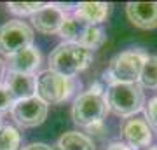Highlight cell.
<instances>
[{
    "label": "cell",
    "mask_w": 157,
    "mask_h": 150,
    "mask_svg": "<svg viewBox=\"0 0 157 150\" xmlns=\"http://www.w3.org/2000/svg\"><path fill=\"white\" fill-rule=\"evenodd\" d=\"M91 61H93V51L80 44L63 42L56 45V49L49 54V70L65 77H73L78 72L86 70Z\"/></svg>",
    "instance_id": "cell-1"
},
{
    "label": "cell",
    "mask_w": 157,
    "mask_h": 150,
    "mask_svg": "<svg viewBox=\"0 0 157 150\" xmlns=\"http://www.w3.org/2000/svg\"><path fill=\"white\" fill-rule=\"evenodd\" d=\"M148 54L143 49H133L119 52L110 60L108 70L103 73V80L110 86L113 84H135L140 79L143 61Z\"/></svg>",
    "instance_id": "cell-2"
},
{
    "label": "cell",
    "mask_w": 157,
    "mask_h": 150,
    "mask_svg": "<svg viewBox=\"0 0 157 150\" xmlns=\"http://www.w3.org/2000/svg\"><path fill=\"white\" fill-rule=\"evenodd\" d=\"M73 77H65L52 70H44L37 77V96L45 105H59L67 101L75 91Z\"/></svg>",
    "instance_id": "cell-3"
},
{
    "label": "cell",
    "mask_w": 157,
    "mask_h": 150,
    "mask_svg": "<svg viewBox=\"0 0 157 150\" xmlns=\"http://www.w3.org/2000/svg\"><path fill=\"white\" fill-rule=\"evenodd\" d=\"M108 108L117 117H131L143 106V91L138 82L113 84L108 89Z\"/></svg>",
    "instance_id": "cell-4"
},
{
    "label": "cell",
    "mask_w": 157,
    "mask_h": 150,
    "mask_svg": "<svg viewBox=\"0 0 157 150\" xmlns=\"http://www.w3.org/2000/svg\"><path fill=\"white\" fill-rule=\"evenodd\" d=\"M108 110L107 100L103 96L84 93L73 101L72 106V119L78 126L89 128L96 122H103V117Z\"/></svg>",
    "instance_id": "cell-5"
},
{
    "label": "cell",
    "mask_w": 157,
    "mask_h": 150,
    "mask_svg": "<svg viewBox=\"0 0 157 150\" xmlns=\"http://www.w3.org/2000/svg\"><path fill=\"white\" fill-rule=\"evenodd\" d=\"M33 42V30L19 19H11L0 26V52L11 56Z\"/></svg>",
    "instance_id": "cell-6"
},
{
    "label": "cell",
    "mask_w": 157,
    "mask_h": 150,
    "mask_svg": "<svg viewBox=\"0 0 157 150\" xmlns=\"http://www.w3.org/2000/svg\"><path fill=\"white\" fill-rule=\"evenodd\" d=\"M12 119L23 128H35L45 121L47 117V105L39 96H32L26 100H19L12 106Z\"/></svg>",
    "instance_id": "cell-7"
},
{
    "label": "cell",
    "mask_w": 157,
    "mask_h": 150,
    "mask_svg": "<svg viewBox=\"0 0 157 150\" xmlns=\"http://www.w3.org/2000/svg\"><path fill=\"white\" fill-rule=\"evenodd\" d=\"M126 14L136 28H157V2H129L126 6Z\"/></svg>",
    "instance_id": "cell-8"
},
{
    "label": "cell",
    "mask_w": 157,
    "mask_h": 150,
    "mask_svg": "<svg viewBox=\"0 0 157 150\" xmlns=\"http://www.w3.org/2000/svg\"><path fill=\"white\" fill-rule=\"evenodd\" d=\"M65 17H67L65 12L59 11L54 4H45L39 12H35L32 16V23L40 33L51 35V33H59V28H61Z\"/></svg>",
    "instance_id": "cell-9"
},
{
    "label": "cell",
    "mask_w": 157,
    "mask_h": 150,
    "mask_svg": "<svg viewBox=\"0 0 157 150\" xmlns=\"http://www.w3.org/2000/svg\"><path fill=\"white\" fill-rule=\"evenodd\" d=\"M6 67L9 72L33 75V72L40 67V51L37 47H33V45L17 51L14 54L7 56Z\"/></svg>",
    "instance_id": "cell-10"
},
{
    "label": "cell",
    "mask_w": 157,
    "mask_h": 150,
    "mask_svg": "<svg viewBox=\"0 0 157 150\" xmlns=\"http://www.w3.org/2000/svg\"><path fill=\"white\" fill-rule=\"evenodd\" d=\"M4 86L9 89V93L12 94L14 101L37 96V77H35V75L7 72L6 84H4Z\"/></svg>",
    "instance_id": "cell-11"
},
{
    "label": "cell",
    "mask_w": 157,
    "mask_h": 150,
    "mask_svg": "<svg viewBox=\"0 0 157 150\" xmlns=\"http://www.w3.org/2000/svg\"><path fill=\"white\" fill-rule=\"evenodd\" d=\"M122 136L133 148H145L152 141V129L143 119H128L122 124Z\"/></svg>",
    "instance_id": "cell-12"
},
{
    "label": "cell",
    "mask_w": 157,
    "mask_h": 150,
    "mask_svg": "<svg viewBox=\"0 0 157 150\" xmlns=\"http://www.w3.org/2000/svg\"><path fill=\"white\" fill-rule=\"evenodd\" d=\"M110 6L103 2H82L75 7V14L78 19L86 21L87 25H100L108 17Z\"/></svg>",
    "instance_id": "cell-13"
},
{
    "label": "cell",
    "mask_w": 157,
    "mask_h": 150,
    "mask_svg": "<svg viewBox=\"0 0 157 150\" xmlns=\"http://www.w3.org/2000/svg\"><path fill=\"white\" fill-rule=\"evenodd\" d=\"M89 26L86 21L78 19L77 16H67L65 21H63L61 28H59V35L67 42H72V44H80V40L84 37L86 28Z\"/></svg>",
    "instance_id": "cell-14"
},
{
    "label": "cell",
    "mask_w": 157,
    "mask_h": 150,
    "mask_svg": "<svg viewBox=\"0 0 157 150\" xmlns=\"http://www.w3.org/2000/svg\"><path fill=\"white\" fill-rule=\"evenodd\" d=\"M58 150H94V143L89 136L78 131H68L59 138Z\"/></svg>",
    "instance_id": "cell-15"
},
{
    "label": "cell",
    "mask_w": 157,
    "mask_h": 150,
    "mask_svg": "<svg viewBox=\"0 0 157 150\" xmlns=\"http://www.w3.org/2000/svg\"><path fill=\"white\" fill-rule=\"evenodd\" d=\"M138 80L143 87H157V56H148L143 61V68Z\"/></svg>",
    "instance_id": "cell-16"
},
{
    "label": "cell",
    "mask_w": 157,
    "mask_h": 150,
    "mask_svg": "<svg viewBox=\"0 0 157 150\" xmlns=\"http://www.w3.org/2000/svg\"><path fill=\"white\" fill-rule=\"evenodd\" d=\"M105 39H107V35H105V32L98 25H89V26L86 28L84 37L80 40V45H84L89 51H93V49H98V47H101V45L105 44Z\"/></svg>",
    "instance_id": "cell-17"
},
{
    "label": "cell",
    "mask_w": 157,
    "mask_h": 150,
    "mask_svg": "<svg viewBox=\"0 0 157 150\" xmlns=\"http://www.w3.org/2000/svg\"><path fill=\"white\" fill-rule=\"evenodd\" d=\"M21 134L14 126H4L0 129V150H17Z\"/></svg>",
    "instance_id": "cell-18"
},
{
    "label": "cell",
    "mask_w": 157,
    "mask_h": 150,
    "mask_svg": "<svg viewBox=\"0 0 157 150\" xmlns=\"http://www.w3.org/2000/svg\"><path fill=\"white\" fill-rule=\"evenodd\" d=\"M44 6L45 4H40V2H11V4H7V9L19 16H33Z\"/></svg>",
    "instance_id": "cell-19"
},
{
    "label": "cell",
    "mask_w": 157,
    "mask_h": 150,
    "mask_svg": "<svg viewBox=\"0 0 157 150\" xmlns=\"http://www.w3.org/2000/svg\"><path fill=\"white\" fill-rule=\"evenodd\" d=\"M14 103H16V101H14L12 94L9 93V89L0 84V113H6V112L12 110Z\"/></svg>",
    "instance_id": "cell-20"
},
{
    "label": "cell",
    "mask_w": 157,
    "mask_h": 150,
    "mask_svg": "<svg viewBox=\"0 0 157 150\" xmlns=\"http://www.w3.org/2000/svg\"><path fill=\"white\" fill-rule=\"evenodd\" d=\"M145 119H147V124L148 126L157 129V98H152L148 101V105L145 108Z\"/></svg>",
    "instance_id": "cell-21"
},
{
    "label": "cell",
    "mask_w": 157,
    "mask_h": 150,
    "mask_svg": "<svg viewBox=\"0 0 157 150\" xmlns=\"http://www.w3.org/2000/svg\"><path fill=\"white\" fill-rule=\"evenodd\" d=\"M103 91H105V87H103V84L94 82V84H91V87H89V91H87V93H93V94L103 96Z\"/></svg>",
    "instance_id": "cell-22"
},
{
    "label": "cell",
    "mask_w": 157,
    "mask_h": 150,
    "mask_svg": "<svg viewBox=\"0 0 157 150\" xmlns=\"http://www.w3.org/2000/svg\"><path fill=\"white\" fill-rule=\"evenodd\" d=\"M23 150H51V147L45 143H30L26 147H23Z\"/></svg>",
    "instance_id": "cell-23"
},
{
    "label": "cell",
    "mask_w": 157,
    "mask_h": 150,
    "mask_svg": "<svg viewBox=\"0 0 157 150\" xmlns=\"http://www.w3.org/2000/svg\"><path fill=\"white\" fill-rule=\"evenodd\" d=\"M87 131H89L91 134H101L105 131V126H103V122H96V124H93V126H89Z\"/></svg>",
    "instance_id": "cell-24"
},
{
    "label": "cell",
    "mask_w": 157,
    "mask_h": 150,
    "mask_svg": "<svg viewBox=\"0 0 157 150\" xmlns=\"http://www.w3.org/2000/svg\"><path fill=\"white\" fill-rule=\"evenodd\" d=\"M107 150H133L131 147H128L126 143H121V141H115V143H110Z\"/></svg>",
    "instance_id": "cell-25"
},
{
    "label": "cell",
    "mask_w": 157,
    "mask_h": 150,
    "mask_svg": "<svg viewBox=\"0 0 157 150\" xmlns=\"http://www.w3.org/2000/svg\"><path fill=\"white\" fill-rule=\"evenodd\" d=\"M4 68H6V63L0 60V79H2V75H4Z\"/></svg>",
    "instance_id": "cell-26"
},
{
    "label": "cell",
    "mask_w": 157,
    "mask_h": 150,
    "mask_svg": "<svg viewBox=\"0 0 157 150\" xmlns=\"http://www.w3.org/2000/svg\"><path fill=\"white\" fill-rule=\"evenodd\" d=\"M140 150H157V147H145V148H140Z\"/></svg>",
    "instance_id": "cell-27"
},
{
    "label": "cell",
    "mask_w": 157,
    "mask_h": 150,
    "mask_svg": "<svg viewBox=\"0 0 157 150\" xmlns=\"http://www.w3.org/2000/svg\"><path fill=\"white\" fill-rule=\"evenodd\" d=\"M4 128V122H2V117H0V129Z\"/></svg>",
    "instance_id": "cell-28"
}]
</instances>
